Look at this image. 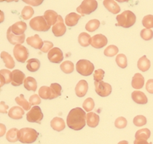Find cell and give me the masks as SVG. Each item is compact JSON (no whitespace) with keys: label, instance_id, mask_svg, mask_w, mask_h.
Here are the masks:
<instances>
[{"label":"cell","instance_id":"cell-53","mask_svg":"<svg viewBox=\"0 0 153 144\" xmlns=\"http://www.w3.org/2000/svg\"><path fill=\"white\" fill-rule=\"evenodd\" d=\"M134 144H152V143H147L146 140H137L135 139L134 141Z\"/></svg>","mask_w":153,"mask_h":144},{"label":"cell","instance_id":"cell-30","mask_svg":"<svg viewBox=\"0 0 153 144\" xmlns=\"http://www.w3.org/2000/svg\"><path fill=\"white\" fill-rule=\"evenodd\" d=\"M24 87L26 90H29V91H36V87H37V83L36 80L33 77H27L24 80Z\"/></svg>","mask_w":153,"mask_h":144},{"label":"cell","instance_id":"cell-27","mask_svg":"<svg viewBox=\"0 0 153 144\" xmlns=\"http://www.w3.org/2000/svg\"><path fill=\"white\" fill-rule=\"evenodd\" d=\"M151 67V62L146 58V56H143L137 61V68L142 71H147Z\"/></svg>","mask_w":153,"mask_h":144},{"label":"cell","instance_id":"cell-19","mask_svg":"<svg viewBox=\"0 0 153 144\" xmlns=\"http://www.w3.org/2000/svg\"><path fill=\"white\" fill-rule=\"evenodd\" d=\"M27 43L30 45L35 49H42L43 46V42L42 38H40V36L36 34L34 36H29L28 38H27Z\"/></svg>","mask_w":153,"mask_h":144},{"label":"cell","instance_id":"cell-55","mask_svg":"<svg viewBox=\"0 0 153 144\" xmlns=\"http://www.w3.org/2000/svg\"><path fill=\"white\" fill-rule=\"evenodd\" d=\"M118 144H128V143L127 141H121V142H119Z\"/></svg>","mask_w":153,"mask_h":144},{"label":"cell","instance_id":"cell-18","mask_svg":"<svg viewBox=\"0 0 153 144\" xmlns=\"http://www.w3.org/2000/svg\"><path fill=\"white\" fill-rule=\"evenodd\" d=\"M103 6L106 7L110 13H112L113 14H117L121 10L119 5L114 0H104L103 2Z\"/></svg>","mask_w":153,"mask_h":144},{"label":"cell","instance_id":"cell-22","mask_svg":"<svg viewBox=\"0 0 153 144\" xmlns=\"http://www.w3.org/2000/svg\"><path fill=\"white\" fill-rule=\"evenodd\" d=\"M24 115V109L18 106L12 107L8 111V116L13 119H21Z\"/></svg>","mask_w":153,"mask_h":144},{"label":"cell","instance_id":"cell-12","mask_svg":"<svg viewBox=\"0 0 153 144\" xmlns=\"http://www.w3.org/2000/svg\"><path fill=\"white\" fill-rule=\"evenodd\" d=\"M63 52L60 48L54 47L48 52V60L52 63H61L63 61Z\"/></svg>","mask_w":153,"mask_h":144},{"label":"cell","instance_id":"cell-10","mask_svg":"<svg viewBox=\"0 0 153 144\" xmlns=\"http://www.w3.org/2000/svg\"><path fill=\"white\" fill-rule=\"evenodd\" d=\"M108 43V39L103 34H97L91 37L90 39V45L94 48L100 49L102 47H105Z\"/></svg>","mask_w":153,"mask_h":144},{"label":"cell","instance_id":"cell-14","mask_svg":"<svg viewBox=\"0 0 153 144\" xmlns=\"http://www.w3.org/2000/svg\"><path fill=\"white\" fill-rule=\"evenodd\" d=\"M7 38L8 40V42H10L12 45H21L25 41V34L21 35V36H18V35H15L13 33H12V30L11 28L7 29Z\"/></svg>","mask_w":153,"mask_h":144},{"label":"cell","instance_id":"cell-16","mask_svg":"<svg viewBox=\"0 0 153 144\" xmlns=\"http://www.w3.org/2000/svg\"><path fill=\"white\" fill-rule=\"evenodd\" d=\"M87 91H88V83H87V81L84 80V79L79 80L78 84L76 85V86H75V94H76V95L79 98L84 97L87 93Z\"/></svg>","mask_w":153,"mask_h":144},{"label":"cell","instance_id":"cell-11","mask_svg":"<svg viewBox=\"0 0 153 144\" xmlns=\"http://www.w3.org/2000/svg\"><path fill=\"white\" fill-rule=\"evenodd\" d=\"M66 32V27L64 24V20L61 15H59L56 24L52 27V33L56 36H61Z\"/></svg>","mask_w":153,"mask_h":144},{"label":"cell","instance_id":"cell-3","mask_svg":"<svg viewBox=\"0 0 153 144\" xmlns=\"http://www.w3.org/2000/svg\"><path fill=\"white\" fill-rule=\"evenodd\" d=\"M116 19L117 22L116 25L128 28L135 24L136 15L130 10H126L123 13H122L121 14L117 15Z\"/></svg>","mask_w":153,"mask_h":144},{"label":"cell","instance_id":"cell-34","mask_svg":"<svg viewBox=\"0 0 153 144\" xmlns=\"http://www.w3.org/2000/svg\"><path fill=\"white\" fill-rule=\"evenodd\" d=\"M151 136V132L148 128H143L138 130L135 134L137 140H147Z\"/></svg>","mask_w":153,"mask_h":144},{"label":"cell","instance_id":"cell-42","mask_svg":"<svg viewBox=\"0 0 153 144\" xmlns=\"http://www.w3.org/2000/svg\"><path fill=\"white\" fill-rule=\"evenodd\" d=\"M83 108L85 111L91 112L94 108V101L92 98H87L85 100L83 103Z\"/></svg>","mask_w":153,"mask_h":144},{"label":"cell","instance_id":"cell-17","mask_svg":"<svg viewBox=\"0 0 153 144\" xmlns=\"http://www.w3.org/2000/svg\"><path fill=\"white\" fill-rule=\"evenodd\" d=\"M86 122L90 128H95L100 123V116L94 112H89L86 114Z\"/></svg>","mask_w":153,"mask_h":144},{"label":"cell","instance_id":"cell-13","mask_svg":"<svg viewBox=\"0 0 153 144\" xmlns=\"http://www.w3.org/2000/svg\"><path fill=\"white\" fill-rule=\"evenodd\" d=\"M25 74L19 70H14L12 71V78H11V84L13 86H19L22 84L24 83L25 80Z\"/></svg>","mask_w":153,"mask_h":144},{"label":"cell","instance_id":"cell-5","mask_svg":"<svg viewBox=\"0 0 153 144\" xmlns=\"http://www.w3.org/2000/svg\"><path fill=\"white\" fill-rule=\"evenodd\" d=\"M98 7V3L95 0H85L77 7V12L81 15H89L94 12Z\"/></svg>","mask_w":153,"mask_h":144},{"label":"cell","instance_id":"cell-6","mask_svg":"<svg viewBox=\"0 0 153 144\" xmlns=\"http://www.w3.org/2000/svg\"><path fill=\"white\" fill-rule=\"evenodd\" d=\"M76 71L84 76H89L94 71V65L88 60H79L76 64Z\"/></svg>","mask_w":153,"mask_h":144},{"label":"cell","instance_id":"cell-52","mask_svg":"<svg viewBox=\"0 0 153 144\" xmlns=\"http://www.w3.org/2000/svg\"><path fill=\"white\" fill-rule=\"evenodd\" d=\"M26 4H31V5H33V6H38L40 4L42 3V1H24Z\"/></svg>","mask_w":153,"mask_h":144},{"label":"cell","instance_id":"cell-38","mask_svg":"<svg viewBox=\"0 0 153 144\" xmlns=\"http://www.w3.org/2000/svg\"><path fill=\"white\" fill-rule=\"evenodd\" d=\"M34 14V10L31 6H25L23 7L22 11L21 17L22 18H23L24 20H28L32 18Z\"/></svg>","mask_w":153,"mask_h":144},{"label":"cell","instance_id":"cell-8","mask_svg":"<svg viewBox=\"0 0 153 144\" xmlns=\"http://www.w3.org/2000/svg\"><path fill=\"white\" fill-rule=\"evenodd\" d=\"M28 50L22 45H16L13 48V56L18 62L24 63L28 58Z\"/></svg>","mask_w":153,"mask_h":144},{"label":"cell","instance_id":"cell-33","mask_svg":"<svg viewBox=\"0 0 153 144\" xmlns=\"http://www.w3.org/2000/svg\"><path fill=\"white\" fill-rule=\"evenodd\" d=\"M90 35L88 34L87 33H82L79 35L78 42L80 46L82 47H88L89 45H90Z\"/></svg>","mask_w":153,"mask_h":144},{"label":"cell","instance_id":"cell-28","mask_svg":"<svg viewBox=\"0 0 153 144\" xmlns=\"http://www.w3.org/2000/svg\"><path fill=\"white\" fill-rule=\"evenodd\" d=\"M11 78H12V72L9 70L0 71V79H1L0 85L1 86H3L5 84L11 83Z\"/></svg>","mask_w":153,"mask_h":144},{"label":"cell","instance_id":"cell-44","mask_svg":"<svg viewBox=\"0 0 153 144\" xmlns=\"http://www.w3.org/2000/svg\"><path fill=\"white\" fill-rule=\"evenodd\" d=\"M133 123L137 127H142L143 125H145L146 123V117L143 115L136 116L134 119H133Z\"/></svg>","mask_w":153,"mask_h":144},{"label":"cell","instance_id":"cell-40","mask_svg":"<svg viewBox=\"0 0 153 144\" xmlns=\"http://www.w3.org/2000/svg\"><path fill=\"white\" fill-rule=\"evenodd\" d=\"M118 52V48L114 45H110L104 50V55L108 57H113Z\"/></svg>","mask_w":153,"mask_h":144},{"label":"cell","instance_id":"cell-4","mask_svg":"<svg viewBox=\"0 0 153 144\" xmlns=\"http://www.w3.org/2000/svg\"><path fill=\"white\" fill-rule=\"evenodd\" d=\"M29 24L31 28L36 32H47L51 27L46 22L44 16H37L36 18H32Z\"/></svg>","mask_w":153,"mask_h":144},{"label":"cell","instance_id":"cell-2","mask_svg":"<svg viewBox=\"0 0 153 144\" xmlns=\"http://www.w3.org/2000/svg\"><path fill=\"white\" fill-rule=\"evenodd\" d=\"M18 137L22 143H33L38 137V133L31 128H23L18 130Z\"/></svg>","mask_w":153,"mask_h":144},{"label":"cell","instance_id":"cell-50","mask_svg":"<svg viewBox=\"0 0 153 144\" xmlns=\"http://www.w3.org/2000/svg\"><path fill=\"white\" fill-rule=\"evenodd\" d=\"M146 90L150 94H153V79H148L146 84Z\"/></svg>","mask_w":153,"mask_h":144},{"label":"cell","instance_id":"cell-48","mask_svg":"<svg viewBox=\"0 0 153 144\" xmlns=\"http://www.w3.org/2000/svg\"><path fill=\"white\" fill-rule=\"evenodd\" d=\"M103 76H104V71L102 69H99L94 73V81H97V82L102 81V79H103Z\"/></svg>","mask_w":153,"mask_h":144},{"label":"cell","instance_id":"cell-15","mask_svg":"<svg viewBox=\"0 0 153 144\" xmlns=\"http://www.w3.org/2000/svg\"><path fill=\"white\" fill-rule=\"evenodd\" d=\"M11 30H12V33L15 34V35H18V36H21L25 34V31L27 30V24L25 22L19 21L18 22H15L14 24L10 27Z\"/></svg>","mask_w":153,"mask_h":144},{"label":"cell","instance_id":"cell-37","mask_svg":"<svg viewBox=\"0 0 153 144\" xmlns=\"http://www.w3.org/2000/svg\"><path fill=\"white\" fill-rule=\"evenodd\" d=\"M61 71L65 74H71L74 71V64L71 61H65L61 63Z\"/></svg>","mask_w":153,"mask_h":144},{"label":"cell","instance_id":"cell-39","mask_svg":"<svg viewBox=\"0 0 153 144\" xmlns=\"http://www.w3.org/2000/svg\"><path fill=\"white\" fill-rule=\"evenodd\" d=\"M38 94L41 99H50L51 97V89L48 86H42L39 89Z\"/></svg>","mask_w":153,"mask_h":144},{"label":"cell","instance_id":"cell-23","mask_svg":"<svg viewBox=\"0 0 153 144\" xmlns=\"http://www.w3.org/2000/svg\"><path fill=\"white\" fill-rule=\"evenodd\" d=\"M58 17H59V15L57 14L56 12L53 11V10H46L44 13V18L50 27L51 25L54 26L56 24Z\"/></svg>","mask_w":153,"mask_h":144},{"label":"cell","instance_id":"cell-9","mask_svg":"<svg viewBox=\"0 0 153 144\" xmlns=\"http://www.w3.org/2000/svg\"><path fill=\"white\" fill-rule=\"evenodd\" d=\"M94 86L95 92L101 97H107L112 93V87L110 85L103 81H94Z\"/></svg>","mask_w":153,"mask_h":144},{"label":"cell","instance_id":"cell-35","mask_svg":"<svg viewBox=\"0 0 153 144\" xmlns=\"http://www.w3.org/2000/svg\"><path fill=\"white\" fill-rule=\"evenodd\" d=\"M18 130L16 128H13L7 131V134H6V138L8 142L10 143H15L18 140Z\"/></svg>","mask_w":153,"mask_h":144},{"label":"cell","instance_id":"cell-24","mask_svg":"<svg viewBox=\"0 0 153 144\" xmlns=\"http://www.w3.org/2000/svg\"><path fill=\"white\" fill-rule=\"evenodd\" d=\"M144 77L142 76V74L140 73H137L134 75V76L132 77V88H134L136 90H140L142 89L144 85Z\"/></svg>","mask_w":153,"mask_h":144},{"label":"cell","instance_id":"cell-31","mask_svg":"<svg viewBox=\"0 0 153 144\" xmlns=\"http://www.w3.org/2000/svg\"><path fill=\"white\" fill-rule=\"evenodd\" d=\"M15 101L17 102L18 105H20V107L23 108L25 111H28V110H31V104L27 102V100L24 98V95L23 94H20L18 97L15 98Z\"/></svg>","mask_w":153,"mask_h":144},{"label":"cell","instance_id":"cell-32","mask_svg":"<svg viewBox=\"0 0 153 144\" xmlns=\"http://www.w3.org/2000/svg\"><path fill=\"white\" fill-rule=\"evenodd\" d=\"M51 97L50 99H55V98L61 96V91H62V88H61V85L57 83H53L51 85Z\"/></svg>","mask_w":153,"mask_h":144},{"label":"cell","instance_id":"cell-43","mask_svg":"<svg viewBox=\"0 0 153 144\" xmlns=\"http://www.w3.org/2000/svg\"><path fill=\"white\" fill-rule=\"evenodd\" d=\"M143 25L146 29L153 27V15H146L143 19Z\"/></svg>","mask_w":153,"mask_h":144},{"label":"cell","instance_id":"cell-7","mask_svg":"<svg viewBox=\"0 0 153 144\" xmlns=\"http://www.w3.org/2000/svg\"><path fill=\"white\" fill-rule=\"evenodd\" d=\"M43 119V114L42 109L38 106L32 107V109L27 114V120L30 122L41 123Z\"/></svg>","mask_w":153,"mask_h":144},{"label":"cell","instance_id":"cell-41","mask_svg":"<svg viewBox=\"0 0 153 144\" xmlns=\"http://www.w3.org/2000/svg\"><path fill=\"white\" fill-rule=\"evenodd\" d=\"M116 62L117 65L121 68H126L128 65V60L124 54H118L116 57Z\"/></svg>","mask_w":153,"mask_h":144},{"label":"cell","instance_id":"cell-1","mask_svg":"<svg viewBox=\"0 0 153 144\" xmlns=\"http://www.w3.org/2000/svg\"><path fill=\"white\" fill-rule=\"evenodd\" d=\"M68 127L73 130H81L86 125V114L81 108H75L71 110L66 119Z\"/></svg>","mask_w":153,"mask_h":144},{"label":"cell","instance_id":"cell-36","mask_svg":"<svg viewBox=\"0 0 153 144\" xmlns=\"http://www.w3.org/2000/svg\"><path fill=\"white\" fill-rule=\"evenodd\" d=\"M100 22L97 19H92L89 22H87V24L85 25V29L88 32L93 33L94 31H96L97 29L100 27Z\"/></svg>","mask_w":153,"mask_h":144},{"label":"cell","instance_id":"cell-47","mask_svg":"<svg viewBox=\"0 0 153 144\" xmlns=\"http://www.w3.org/2000/svg\"><path fill=\"white\" fill-rule=\"evenodd\" d=\"M53 43L49 41H44L43 42V46L41 49V51L43 53H46V52H49L51 49H53Z\"/></svg>","mask_w":153,"mask_h":144},{"label":"cell","instance_id":"cell-46","mask_svg":"<svg viewBox=\"0 0 153 144\" xmlns=\"http://www.w3.org/2000/svg\"><path fill=\"white\" fill-rule=\"evenodd\" d=\"M114 124H115V127L117 128H124L125 127L127 126V124H128V121H127V119L123 118V117H119V118H117L116 120H115V122H114Z\"/></svg>","mask_w":153,"mask_h":144},{"label":"cell","instance_id":"cell-20","mask_svg":"<svg viewBox=\"0 0 153 144\" xmlns=\"http://www.w3.org/2000/svg\"><path fill=\"white\" fill-rule=\"evenodd\" d=\"M132 100L139 105H146L147 103V97L142 91H138V90L133 91L132 93Z\"/></svg>","mask_w":153,"mask_h":144},{"label":"cell","instance_id":"cell-54","mask_svg":"<svg viewBox=\"0 0 153 144\" xmlns=\"http://www.w3.org/2000/svg\"><path fill=\"white\" fill-rule=\"evenodd\" d=\"M5 131H6V127L4 126L3 123H1V136H4Z\"/></svg>","mask_w":153,"mask_h":144},{"label":"cell","instance_id":"cell-25","mask_svg":"<svg viewBox=\"0 0 153 144\" xmlns=\"http://www.w3.org/2000/svg\"><path fill=\"white\" fill-rule=\"evenodd\" d=\"M80 18H81L80 15L77 14L75 13H71L65 17V25L69 26V27H74L78 23L79 20Z\"/></svg>","mask_w":153,"mask_h":144},{"label":"cell","instance_id":"cell-21","mask_svg":"<svg viewBox=\"0 0 153 144\" xmlns=\"http://www.w3.org/2000/svg\"><path fill=\"white\" fill-rule=\"evenodd\" d=\"M51 127L55 131L61 132L62 130H64V128H65V122L64 119L59 118V117H56V118H53L52 120L51 121Z\"/></svg>","mask_w":153,"mask_h":144},{"label":"cell","instance_id":"cell-45","mask_svg":"<svg viewBox=\"0 0 153 144\" xmlns=\"http://www.w3.org/2000/svg\"><path fill=\"white\" fill-rule=\"evenodd\" d=\"M141 37L145 41H149L153 38V31L151 29H143L141 31Z\"/></svg>","mask_w":153,"mask_h":144},{"label":"cell","instance_id":"cell-51","mask_svg":"<svg viewBox=\"0 0 153 144\" xmlns=\"http://www.w3.org/2000/svg\"><path fill=\"white\" fill-rule=\"evenodd\" d=\"M1 104V108H0V111H1V113H3V114H5V113H7V108H8V106H7V105H5V103L4 102H1L0 103Z\"/></svg>","mask_w":153,"mask_h":144},{"label":"cell","instance_id":"cell-49","mask_svg":"<svg viewBox=\"0 0 153 144\" xmlns=\"http://www.w3.org/2000/svg\"><path fill=\"white\" fill-rule=\"evenodd\" d=\"M29 103L32 105H38L41 104V97L37 94H33L29 98Z\"/></svg>","mask_w":153,"mask_h":144},{"label":"cell","instance_id":"cell-29","mask_svg":"<svg viewBox=\"0 0 153 144\" xmlns=\"http://www.w3.org/2000/svg\"><path fill=\"white\" fill-rule=\"evenodd\" d=\"M40 66H41V62L38 59L32 58V59H30L27 61V69L29 71H37L39 70Z\"/></svg>","mask_w":153,"mask_h":144},{"label":"cell","instance_id":"cell-26","mask_svg":"<svg viewBox=\"0 0 153 144\" xmlns=\"http://www.w3.org/2000/svg\"><path fill=\"white\" fill-rule=\"evenodd\" d=\"M1 58L4 61L6 67L8 69H13L15 66V62L13 58L12 57L10 54H8L7 51H2L1 52Z\"/></svg>","mask_w":153,"mask_h":144}]
</instances>
